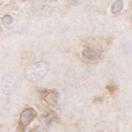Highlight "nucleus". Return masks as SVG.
I'll use <instances>...</instances> for the list:
<instances>
[{
	"label": "nucleus",
	"mask_w": 132,
	"mask_h": 132,
	"mask_svg": "<svg viewBox=\"0 0 132 132\" xmlns=\"http://www.w3.org/2000/svg\"><path fill=\"white\" fill-rule=\"evenodd\" d=\"M48 71V65L46 62L40 61L28 65L25 69L24 75L28 81L37 82L43 78Z\"/></svg>",
	"instance_id": "1"
},
{
	"label": "nucleus",
	"mask_w": 132,
	"mask_h": 132,
	"mask_svg": "<svg viewBox=\"0 0 132 132\" xmlns=\"http://www.w3.org/2000/svg\"><path fill=\"white\" fill-rule=\"evenodd\" d=\"M21 78L19 74L10 72L4 76L2 80V88L5 94L10 95L14 93L20 86Z\"/></svg>",
	"instance_id": "2"
},
{
	"label": "nucleus",
	"mask_w": 132,
	"mask_h": 132,
	"mask_svg": "<svg viewBox=\"0 0 132 132\" xmlns=\"http://www.w3.org/2000/svg\"><path fill=\"white\" fill-rule=\"evenodd\" d=\"M37 116V113L33 108H27L23 110L20 117V125L23 127H27L33 122V120Z\"/></svg>",
	"instance_id": "3"
},
{
	"label": "nucleus",
	"mask_w": 132,
	"mask_h": 132,
	"mask_svg": "<svg viewBox=\"0 0 132 132\" xmlns=\"http://www.w3.org/2000/svg\"><path fill=\"white\" fill-rule=\"evenodd\" d=\"M42 100L50 107H56L58 101V93L56 89L44 90L42 93Z\"/></svg>",
	"instance_id": "4"
},
{
	"label": "nucleus",
	"mask_w": 132,
	"mask_h": 132,
	"mask_svg": "<svg viewBox=\"0 0 132 132\" xmlns=\"http://www.w3.org/2000/svg\"><path fill=\"white\" fill-rule=\"evenodd\" d=\"M83 57H84L86 60L90 61V62H95L98 61L99 59H101V52L97 50H93L91 48H86V50H83L82 52Z\"/></svg>",
	"instance_id": "5"
},
{
	"label": "nucleus",
	"mask_w": 132,
	"mask_h": 132,
	"mask_svg": "<svg viewBox=\"0 0 132 132\" xmlns=\"http://www.w3.org/2000/svg\"><path fill=\"white\" fill-rule=\"evenodd\" d=\"M123 8V0H116L112 5L111 8V12L112 13L117 14L122 10Z\"/></svg>",
	"instance_id": "6"
},
{
	"label": "nucleus",
	"mask_w": 132,
	"mask_h": 132,
	"mask_svg": "<svg viewBox=\"0 0 132 132\" xmlns=\"http://www.w3.org/2000/svg\"><path fill=\"white\" fill-rule=\"evenodd\" d=\"M2 21L4 22V24L5 25H11L12 22H13V19H12V17L11 15H5L2 17Z\"/></svg>",
	"instance_id": "7"
},
{
	"label": "nucleus",
	"mask_w": 132,
	"mask_h": 132,
	"mask_svg": "<svg viewBox=\"0 0 132 132\" xmlns=\"http://www.w3.org/2000/svg\"><path fill=\"white\" fill-rule=\"evenodd\" d=\"M67 1V3L69 4L70 5H73V6H76L78 5H79L80 4V0H66Z\"/></svg>",
	"instance_id": "8"
}]
</instances>
